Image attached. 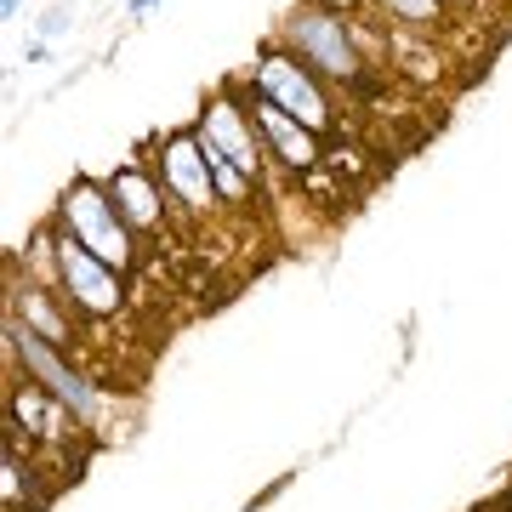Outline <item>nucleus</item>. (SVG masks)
<instances>
[{
    "label": "nucleus",
    "mask_w": 512,
    "mask_h": 512,
    "mask_svg": "<svg viewBox=\"0 0 512 512\" xmlns=\"http://www.w3.org/2000/svg\"><path fill=\"white\" fill-rule=\"evenodd\" d=\"M274 40L302 57L336 97H365L387 80V69H376L370 52L359 46L353 6H342V0H296L291 12H279Z\"/></svg>",
    "instance_id": "obj_1"
},
{
    "label": "nucleus",
    "mask_w": 512,
    "mask_h": 512,
    "mask_svg": "<svg viewBox=\"0 0 512 512\" xmlns=\"http://www.w3.org/2000/svg\"><path fill=\"white\" fill-rule=\"evenodd\" d=\"M0 353H6V376H29V382H40L52 399L69 404L80 427H103V416H109V393L97 387V376L80 365L74 353L40 342L35 330H23L12 313H0Z\"/></svg>",
    "instance_id": "obj_2"
},
{
    "label": "nucleus",
    "mask_w": 512,
    "mask_h": 512,
    "mask_svg": "<svg viewBox=\"0 0 512 512\" xmlns=\"http://www.w3.org/2000/svg\"><path fill=\"white\" fill-rule=\"evenodd\" d=\"M52 222H57V234L80 239L97 262H109V268H120L126 279H137V268H143V239L131 234V222L114 211L103 177L74 171L69 183H63V194L52 200Z\"/></svg>",
    "instance_id": "obj_3"
},
{
    "label": "nucleus",
    "mask_w": 512,
    "mask_h": 512,
    "mask_svg": "<svg viewBox=\"0 0 512 512\" xmlns=\"http://www.w3.org/2000/svg\"><path fill=\"white\" fill-rule=\"evenodd\" d=\"M239 80H245L262 103L285 109L291 120H302V126L319 131V137H336V131H342V103H336V92H330L296 52H285L274 35L256 46V57L239 69Z\"/></svg>",
    "instance_id": "obj_4"
},
{
    "label": "nucleus",
    "mask_w": 512,
    "mask_h": 512,
    "mask_svg": "<svg viewBox=\"0 0 512 512\" xmlns=\"http://www.w3.org/2000/svg\"><path fill=\"white\" fill-rule=\"evenodd\" d=\"M148 165L160 171L165 200H171V228H200V222L222 217L217 183H211V160L194 126H171L148 143Z\"/></svg>",
    "instance_id": "obj_5"
},
{
    "label": "nucleus",
    "mask_w": 512,
    "mask_h": 512,
    "mask_svg": "<svg viewBox=\"0 0 512 512\" xmlns=\"http://www.w3.org/2000/svg\"><path fill=\"white\" fill-rule=\"evenodd\" d=\"M188 126L200 131L205 148H217L222 160H234L251 183H268V177H274L268 143H262V131H256V120H251V103H245V92H239V74H228L217 92H205L200 114H194Z\"/></svg>",
    "instance_id": "obj_6"
},
{
    "label": "nucleus",
    "mask_w": 512,
    "mask_h": 512,
    "mask_svg": "<svg viewBox=\"0 0 512 512\" xmlns=\"http://www.w3.org/2000/svg\"><path fill=\"white\" fill-rule=\"evenodd\" d=\"M57 296L74 308V319L109 325V319H126L131 279L120 268H109V262H97L80 239L57 234Z\"/></svg>",
    "instance_id": "obj_7"
},
{
    "label": "nucleus",
    "mask_w": 512,
    "mask_h": 512,
    "mask_svg": "<svg viewBox=\"0 0 512 512\" xmlns=\"http://www.w3.org/2000/svg\"><path fill=\"white\" fill-rule=\"evenodd\" d=\"M239 92H245V103H251V120L256 131H262V143H268V160H274V177H285V183H308V177H319L330 160V137H319V131H308L302 120H291L285 109H274V103H262V97L239 80Z\"/></svg>",
    "instance_id": "obj_8"
},
{
    "label": "nucleus",
    "mask_w": 512,
    "mask_h": 512,
    "mask_svg": "<svg viewBox=\"0 0 512 512\" xmlns=\"http://www.w3.org/2000/svg\"><path fill=\"white\" fill-rule=\"evenodd\" d=\"M0 427L23 433L29 450H69L74 433H86V427L74 421L69 404L52 399V393L40 382H29V376H6V416H0Z\"/></svg>",
    "instance_id": "obj_9"
},
{
    "label": "nucleus",
    "mask_w": 512,
    "mask_h": 512,
    "mask_svg": "<svg viewBox=\"0 0 512 512\" xmlns=\"http://www.w3.org/2000/svg\"><path fill=\"white\" fill-rule=\"evenodd\" d=\"M0 313H12L23 330H35L40 342H52V348L74 353L80 348V330H74V308L52 285H40L18 268V262H6V291H0Z\"/></svg>",
    "instance_id": "obj_10"
},
{
    "label": "nucleus",
    "mask_w": 512,
    "mask_h": 512,
    "mask_svg": "<svg viewBox=\"0 0 512 512\" xmlns=\"http://www.w3.org/2000/svg\"><path fill=\"white\" fill-rule=\"evenodd\" d=\"M109 183V200L114 211L131 222V234L143 239H165L171 234V200H165V183H160V171L148 165V154H137V160H120L103 177Z\"/></svg>",
    "instance_id": "obj_11"
},
{
    "label": "nucleus",
    "mask_w": 512,
    "mask_h": 512,
    "mask_svg": "<svg viewBox=\"0 0 512 512\" xmlns=\"http://www.w3.org/2000/svg\"><path fill=\"white\" fill-rule=\"evenodd\" d=\"M444 46L433 35H404V29H393V40H387V74H404V80H416V86H439L444 80Z\"/></svg>",
    "instance_id": "obj_12"
},
{
    "label": "nucleus",
    "mask_w": 512,
    "mask_h": 512,
    "mask_svg": "<svg viewBox=\"0 0 512 512\" xmlns=\"http://www.w3.org/2000/svg\"><path fill=\"white\" fill-rule=\"evenodd\" d=\"M365 6L387 23V29H404V35L444 40V29L456 23V6H444V0H365Z\"/></svg>",
    "instance_id": "obj_13"
},
{
    "label": "nucleus",
    "mask_w": 512,
    "mask_h": 512,
    "mask_svg": "<svg viewBox=\"0 0 512 512\" xmlns=\"http://www.w3.org/2000/svg\"><path fill=\"white\" fill-rule=\"evenodd\" d=\"M205 160H211V183H217V205L228 217H251L256 205H262V183H251L234 160H222L217 148H205Z\"/></svg>",
    "instance_id": "obj_14"
},
{
    "label": "nucleus",
    "mask_w": 512,
    "mask_h": 512,
    "mask_svg": "<svg viewBox=\"0 0 512 512\" xmlns=\"http://www.w3.org/2000/svg\"><path fill=\"white\" fill-rule=\"evenodd\" d=\"M69 35H74V6L69 0H57V6H46V12L35 18V40H46V46H52V40H69Z\"/></svg>",
    "instance_id": "obj_15"
},
{
    "label": "nucleus",
    "mask_w": 512,
    "mask_h": 512,
    "mask_svg": "<svg viewBox=\"0 0 512 512\" xmlns=\"http://www.w3.org/2000/svg\"><path fill=\"white\" fill-rule=\"evenodd\" d=\"M23 63H29V69H46V63H52V46H46V40H29V46H23Z\"/></svg>",
    "instance_id": "obj_16"
},
{
    "label": "nucleus",
    "mask_w": 512,
    "mask_h": 512,
    "mask_svg": "<svg viewBox=\"0 0 512 512\" xmlns=\"http://www.w3.org/2000/svg\"><path fill=\"white\" fill-rule=\"evenodd\" d=\"M0 18H6V23H18V18H23V0H0Z\"/></svg>",
    "instance_id": "obj_17"
},
{
    "label": "nucleus",
    "mask_w": 512,
    "mask_h": 512,
    "mask_svg": "<svg viewBox=\"0 0 512 512\" xmlns=\"http://www.w3.org/2000/svg\"><path fill=\"white\" fill-rule=\"evenodd\" d=\"M154 6H160V0H126V12H131V18H148Z\"/></svg>",
    "instance_id": "obj_18"
},
{
    "label": "nucleus",
    "mask_w": 512,
    "mask_h": 512,
    "mask_svg": "<svg viewBox=\"0 0 512 512\" xmlns=\"http://www.w3.org/2000/svg\"><path fill=\"white\" fill-rule=\"evenodd\" d=\"M444 6H467V0H444Z\"/></svg>",
    "instance_id": "obj_19"
}]
</instances>
